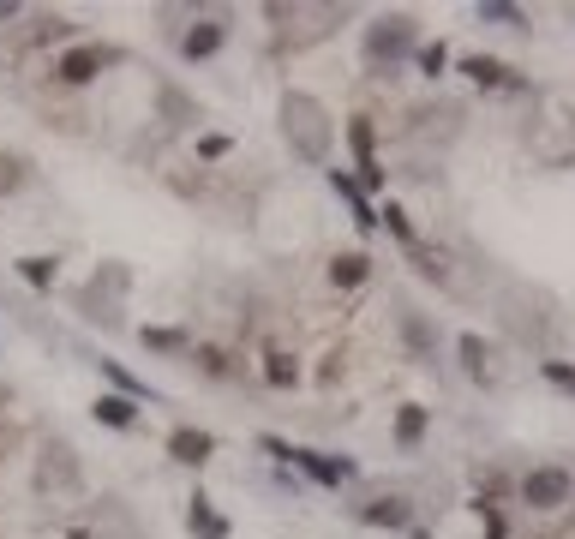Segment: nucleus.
<instances>
[{
    "instance_id": "nucleus-1",
    "label": "nucleus",
    "mask_w": 575,
    "mask_h": 539,
    "mask_svg": "<svg viewBox=\"0 0 575 539\" xmlns=\"http://www.w3.org/2000/svg\"><path fill=\"white\" fill-rule=\"evenodd\" d=\"M282 132L294 138V150L306 156V162H318L324 156V102L318 96H306V90H288V102H282Z\"/></svg>"
},
{
    "instance_id": "nucleus-2",
    "label": "nucleus",
    "mask_w": 575,
    "mask_h": 539,
    "mask_svg": "<svg viewBox=\"0 0 575 539\" xmlns=\"http://www.w3.org/2000/svg\"><path fill=\"white\" fill-rule=\"evenodd\" d=\"M516 498H522L528 510H564L575 498L570 468H528V474L516 480Z\"/></svg>"
},
{
    "instance_id": "nucleus-3",
    "label": "nucleus",
    "mask_w": 575,
    "mask_h": 539,
    "mask_svg": "<svg viewBox=\"0 0 575 539\" xmlns=\"http://www.w3.org/2000/svg\"><path fill=\"white\" fill-rule=\"evenodd\" d=\"M120 60V48H102V42H78V48H66L60 60H54V78L60 84H96L108 66Z\"/></svg>"
},
{
    "instance_id": "nucleus-4",
    "label": "nucleus",
    "mask_w": 575,
    "mask_h": 539,
    "mask_svg": "<svg viewBox=\"0 0 575 539\" xmlns=\"http://www.w3.org/2000/svg\"><path fill=\"white\" fill-rule=\"evenodd\" d=\"M348 144H354V162H360V180H366V186H384V168H378V132H372V114H354V120H348Z\"/></svg>"
},
{
    "instance_id": "nucleus-5",
    "label": "nucleus",
    "mask_w": 575,
    "mask_h": 539,
    "mask_svg": "<svg viewBox=\"0 0 575 539\" xmlns=\"http://www.w3.org/2000/svg\"><path fill=\"white\" fill-rule=\"evenodd\" d=\"M168 456L186 462V468H204V462L216 456V438L198 432V426H174V432H168Z\"/></svg>"
},
{
    "instance_id": "nucleus-6",
    "label": "nucleus",
    "mask_w": 575,
    "mask_h": 539,
    "mask_svg": "<svg viewBox=\"0 0 575 539\" xmlns=\"http://www.w3.org/2000/svg\"><path fill=\"white\" fill-rule=\"evenodd\" d=\"M408 42H414V24H408V18H390V30L378 24V30L366 36V60H372V66H378V60L390 66V60H396V54H402Z\"/></svg>"
},
{
    "instance_id": "nucleus-7",
    "label": "nucleus",
    "mask_w": 575,
    "mask_h": 539,
    "mask_svg": "<svg viewBox=\"0 0 575 539\" xmlns=\"http://www.w3.org/2000/svg\"><path fill=\"white\" fill-rule=\"evenodd\" d=\"M72 480H78L72 450H66V444H48V450H42V468H36V486H42V492H60V486H72Z\"/></svg>"
},
{
    "instance_id": "nucleus-8",
    "label": "nucleus",
    "mask_w": 575,
    "mask_h": 539,
    "mask_svg": "<svg viewBox=\"0 0 575 539\" xmlns=\"http://www.w3.org/2000/svg\"><path fill=\"white\" fill-rule=\"evenodd\" d=\"M462 72H468L480 90H510V84H516V72H510L504 60H492V54H468V60H462Z\"/></svg>"
},
{
    "instance_id": "nucleus-9",
    "label": "nucleus",
    "mask_w": 575,
    "mask_h": 539,
    "mask_svg": "<svg viewBox=\"0 0 575 539\" xmlns=\"http://www.w3.org/2000/svg\"><path fill=\"white\" fill-rule=\"evenodd\" d=\"M360 522H372V528H408V522H414V504L390 492V498H372V504L360 510Z\"/></svg>"
},
{
    "instance_id": "nucleus-10",
    "label": "nucleus",
    "mask_w": 575,
    "mask_h": 539,
    "mask_svg": "<svg viewBox=\"0 0 575 539\" xmlns=\"http://www.w3.org/2000/svg\"><path fill=\"white\" fill-rule=\"evenodd\" d=\"M324 276H330V288H360V282L372 276V258H366V252H336Z\"/></svg>"
},
{
    "instance_id": "nucleus-11",
    "label": "nucleus",
    "mask_w": 575,
    "mask_h": 539,
    "mask_svg": "<svg viewBox=\"0 0 575 539\" xmlns=\"http://www.w3.org/2000/svg\"><path fill=\"white\" fill-rule=\"evenodd\" d=\"M90 414H96L102 426H114V432H132V426H138V402H132V396H96Z\"/></svg>"
},
{
    "instance_id": "nucleus-12",
    "label": "nucleus",
    "mask_w": 575,
    "mask_h": 539,
    "mask_svg": "<svg viewBox=\"0 0 575 539\" xmlns=\"http://www.w3.org/2000/svg\"><path fill=\"white\" fill-rule=\"evenodd\" d=\"M294 462H300L318 486H342V480H354V462H330V456H318V450H294Z\"/></svg>"
},
{
    "instance_id": "nucleus-13",
    "label": "nucleus",
    "mask_w": 575,
    "mask_h": 539,
    "mask_svg": "<svg viewBox=\"0 0 575 539\" xmlns=\"http://www.w3.org/2000/svg\"><path fill=\"white\" fill-rule=\"evenodd\" d=\"M216 48H222V24H216V18L192 24V30H186V42H180V54H186V60H204V54H216Z\"/></svg>"
},
{
    "instance_id": "nucleus-14",
    "label": "nucleus",
    "mask_w": 575,
    "mask_h": 539,
    "mask_svg": "<svg viewBox=\"0 0 575 539\" xmlns=\"http://www.w3.org/2000/svg\"><path fill=\"white\" fill-rule=\"evenodd\" d=\"M186 528L198 539H228V528H222V516H210V498H198L192 492V510H186Z\"/></svg>"
},
{
    "instance_id": "nucleus-15",
    "label": "nucleus",
    "mask_w": 575,
    "mask_h": 539,
    "mask_svg": "<svg viewBox=\"0 0 575 539\" xmlns=\"http://www.w3.org/2000/svg\"><path fill=\"white\" fill-rule=\"evenodd\" d=\"M264 378H270L276 390L300 384V366H294V354H288V348H264Z\"/></svg>"
},
{
    "instance_id": "nucleus-16",
    "label": "nucleus",
    "mask_w": 575,
    "mask_h": 539,
    "mask_svg": "<svg viewBox=\"0 0 575 539\" xmlns=\"http://www.w3.org/2000/svg\"><path fill=\"white\" fill-rule=\"evenodd\" d=\"M420 438H426V408H420V402H408V408L396 414V444H402V450H414Z\"/></svg>"
},
{
    "instance_id": "nucleus-17",
    "label": "nucleus",
    "mask_w": 575,
    "mask_h": 539,
    "mask_svg": "<svg viewBox=\"0 0 575 539\" xmlns=\"http://www.w3.org/2000/svg\"><path fill=\"white\" fill-rule=\"evenodd\" d=\"M18 276H24L30 288H42V294H48L60 270H54V258H42V252H30V258H18Z\"/></svg>"
},
{
    "instance_id": "nucleus-18",
    "label": "nucleus",
    "mask_w": 575,
    "mask_h": 539,
    "mask_svg": "<svg viewBox=\"0 0 575 539\" xmlns=\"http://www.w3.org/2000/svg\"><path fill=\"white\" fill-rule=\"evenodd\" d=\"M144 342H150V348H162V354H192V342H186L180 330H144Z\"/></svg>"
},
{
    "instance_id": "nucleus-19",
    "label": "nucleus",
    "mask_w": 575,
    "mask_h": 539,
    "mask_svg": "<svg viewBox=\"0 0 575 539\" xmlns=\"http://www.w3.org/2000/svg\"><path fill=\"white\" fill-rule=\"evenodd\" d=\"M192 360H198V372H210V378H228V372H234L222 348H192Z\"/></svg>"
},
{
    "instance_id": "nucleus-20",
    "label": "nucleus",
    "mask_w": 575,
    "mask_h": 539,
    "mask_svg": "<svg viewBox=\"0 0 575 539\" xmlns=\"http://www.w3.org/2000/svg\"><path fill=\"white\" fill-rule=\"evenodd\" d=\"M384 222H390V228H396V240H402V246H408V252H414V246H420V240H414V222H408V210H396V204H384Z\"/></svg>"
},
{
    "instance_id": "nucleus-21",
    "label": "nucleus",
    "mask_w": 575,
    "mask_h": 539,
    "mask_svg": "<svg viewBox=\"0 0 575 539\" xmlns=\"http://www.w3.org/2000/svg\"><path fill=\"white\" fill-rule=\"evenodd\" d=\"M540 372H546V384H558L564 396H575V366H564V360H546Z\"/></svg>"
},
{
    "instance_id": "nucleus-22",
    "label": "nucleus",
    "mask_w": 575,
    "mask_h": 539,
    "mask_svg": "<svg viewBox=\"0 0 575 539\" xmlns=\"http://www.w3.org/2000/svg\"><path fill=\"white\" fill-rule=\"evenodd\" d=\"M462 360H468L474 378H486V342H480V336H462Z\"/></svg>"
},
{
    "instance_id": "nucleus-23",
    "label": "nucleus",
    "mask_w": 575,
    "mask_h": 539,
    "mask_svg": "<svg viewBox=\"0 0 575 539\" xmlns=\"http://www.w3.org/2000/svg\"><path fill=\"white\" fill-rule=\"evenodd\" d=\"M444 60H450V48H444V42L420 48V72H426V78H438V72H444Z\"/></svg>"
},
{
    "instance_id": "nucleus-24",
    "label": "nucleus",
    "mask_w": 575,
    "mask_h": 539,
    "mask_svg": "<svg viewBox=\"0 0 575 539\" xmlns=\"http://www.w3.org/2000/svg\"><path fill=\"white\" fill-rule=\"evenodd\" d=\"M102 372H108V378H114V384H120V390H126V396H150V390H144V384H138V378H132V372H120V366H114V360H102Z\"/></svg>"
},
{
    "instance_id": "nucleus-25",
    "label": "nucleus",
    "mask_w": 575,
    "mask_h": 539,
    "mask_svg": "<svg viewBox=\"0 0 575 539\" xmlns=\"http://www.w3.org/2000/svg\"><path fill=\"white\" fill-rule=\"evenodd\" d=\"M198 156H204V162H216V156H228V138H222V132H210V138L198 144Z\"/></svg>"
},
{
    "instance_id": "nucleus-26",
    "label": "nucleus",
    "mask_w": 575,
    "mask_h": 539,
    "mask_svg": "<svg viewBox=\"0 0 575 539\" xmlns=\"http://www.w3.org/2000/svg\"><path fill=\"white\" fill-rule=\"evenodd\" d=\"M6 402H12V390H6V384H0V408H6Z\"/></svg>"
},
{
    "instance_id": "nucleus-27",
    "label": "nucleus",
    "mask_w": 575,
    "mask_h": 539,
    "mask_svg": "<svg viewBox=\"0 0 575 539\" xmlns=\"http://www.w3.org/2000/svg\"><path fill=\"white\" fill-rule=\"evenodd\" d=\"M546 539H552V534H546Z\"/></svg>"
}]
</instances>
